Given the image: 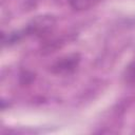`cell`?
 <instances>
[{
	"label": "cell",
	"mask_w": 135,
	"mask_h": 135,
	"mask_svg": "<svg viewBox=\"0 0 135 135\" xmlns=\"http://www.w3.org/2000/svg\"><path fill=\"white\" fill-rule=\"evenodd\" d=\"M70 5L76 11H83L89 9L95 6L100 0H69Z\"/></svg>",
	"instance_id": "7a4b0ae2"
},
{
	"label": "cell",
	"mask_w": 135,
	"mask_h": 135,
	"mask_svg": "<svg viewBox=\"0 0 135 135\" xmlns=\"http://www.w3.org/2000/svg\"><path fill=\"white\" fill-rule=\"evenodd\" d=\"M80 61V58L77 54L65 56L59 60H57L53 66L52 71L56 74H66L75 71V69L78 66V63Z\"/></svg>",
	"instance_id": "6da1fadb"
},
{
	"label": "cell",
	"mask_w": 135,
	"mask_h": 135,
	"mask_svg": "<svg viewBox=\"0 0 135 135\" xmlns=\"http://www.w3.org/2000/svg\"><path fill=\"white\" fill-rule=\"evenodd\" d=\"M124 79L128 82H135V60L127 68L124 72Z\"/></svg>",
	"instance_id": "3957f363"
}]
</instances>
